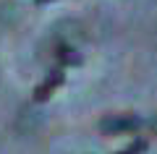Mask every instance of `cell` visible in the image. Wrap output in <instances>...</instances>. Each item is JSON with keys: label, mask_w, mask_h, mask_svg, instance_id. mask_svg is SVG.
Here are the masks:
<instances>
[{"label": "cell", "mask_w": 157, "mask_h": 154, "mask_svg": "<svg viewBox=\"0 0 157 154\" xmlns=\"http://www.w3.org/2000/svg\"><path fill=\"white\" fill-rule=\"evenodd\" d=\"M141 118L139 115H110L105 118V120L100 123V128L105 133H128V131H136V128H141Z\"/></svg>", "instance_id": "1"}, {"label": "cell", "mask_w": 157, "mask_h": 154, "mask_svg": "<svg viewBox=\"0 0 157 154\" xmlns=\"http://www.w3.org/2000/svg\"><path fill=\"white\" fill-rule=\"evenodd\" d=\"M63 81H66L63 68H52V71L45 76V81L37 84V89H34V102H45V99H50L52 92H55L58 86H63Z\"/></svg>", "instance_id": "2"}, {"label": "cell", "mask_w": 157, "mask_h": 154, "mask_svg": "<svg viewBox=\"0 0 157 154\" xmlns=\"http://www.w3.org/2000/svg\"><path fill=\"white\" fill-rule=\"evenodd\" d=\"M55 58H58V63H60V68L63 66H78V63H81V55H78L73 47H68V44H58Z\"/></svg>", "instance_id": "3"}, {"label": "cell", "mask_w": 157, "mask_h": 154, "mask_svg": "<svg viewBox=\"0 0 157 154\" xmlns=\"http://www.w3.org/2000/svg\"><path fill=\"white\" fill-rule=\"evenodd\" d=\"M144 152H147V138H136V141H131L123 152H115V154H144Z\"/></svg>", "instance_id": "4"}, {"label": "cell", "mask_w": 157, "mask_h": 154, "mask_svg": "<svg viewBox=\"0 0 157 154\" xmlns=\"http://www.w3.org/2000/svg\"><path fill=\"white\" fill-rule=\"evenodd\" d=\"M37 3H50V0H37Z\"/></svg>", "instance_id": "5"}, {"label": "cell", "mask_w": 157, "mask_h": 154, "mask_svg": "<svg viewBox=\"0 0 157 154\" xmlns=\"http://www.w3.org/2000/svg\"><path fill=\"white\" fill-rule=\"evenodd\" d=\"M152 126H155V131H157V120H155V123H152Z\"/></svg>", "instance_id": "6"}]
</instances>
